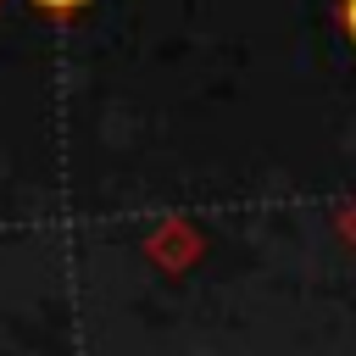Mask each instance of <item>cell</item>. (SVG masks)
Returning <instances> with one entry per match:
<instances>
[{"instance_id": "obj_2", "label": "cell", "mask_w": 356, "mask_h": 356, "mask_svg": "<svg viewBox=\"0 0 356 356\" xmlns=\"http://www.w3.org/2000/svg\"><path fill=\"white\" fill-rule=\"evenodd\" d=\"M339 22H345V33H350V44H356V0H339Z\"/></svg>"}, {"instance_id": "obj_1", "label": "cell", "mask_w": 356, "mask_h": 356, "mask_svg": "<svg viewBox=\"0 0 356 356\" xmlns=\"http://www.w3.org/2000/svg\"><path fill=\"white\" fill-rule=\"evenodd\" d=\"M33 11H44V17H72V11H83L89 0H28Z\"/></svg>"}]
</instances>
